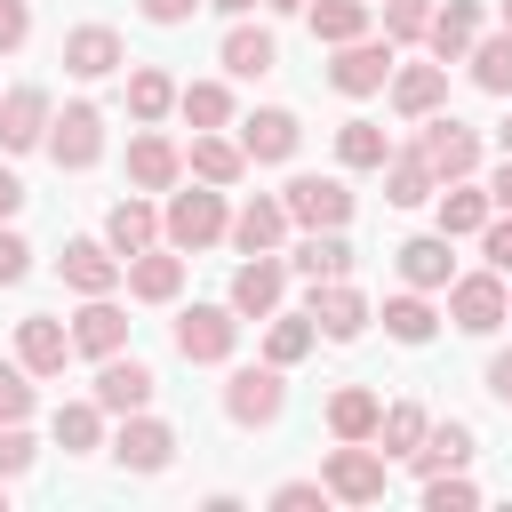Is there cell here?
<instances>
[{
    "mask_svg": "<svg viewBox=\"0 0 512 512\" xmlns=\"http://www.w3.org/2000/svg\"><path fill=\"white\" fill-rule=\"evenodd\" d=\"M224 224H232V208H224V184L168 192V208H160V240H168L176 256H200V248H216V240H224Z\"/></svg>",
    "mask_w": 512,
    "mask_h": 512,
    "instance_id": "6da1fadb",
    "label": "cell"
},
{
    "mask_svg": "<svg viewBox=\"0 0 512 512\" xmlns=\"http://www.w3.org/2000/svg\"><path fill=\"white\" fill-rule=\"evenodd\" d=\"M40 144H48L56 168L80 176V168L104 160V112H96V104H64V112H48V136H40Z\"/></svg>",
    "mask_w": 512,
    "mask_h": 512,
    "instance_id": "7a4b0ae2",
    "label": "cell"
},
{
    "mask_svg": "<svg viewBox=\"0 0 512 512\" xmlns=\"http://www.w3.org/2000/svg\"><path fill=\"white\" fill-rule=\"evenodd\" d=\"M416 128H424V136H416V152L432 160V176H440V184H456V176H472V168H480V128H464L456 112H424Z\"/></svg>",
    "mask_w": 512,
    "mask_h": 512,
    "instance_id": "3957f363",
    "label": "cell"
},
{
    "mask_svg": "<svg viewBox=\"0 0 512 512\" xmlns=\"http://www.w3.org/2000/svg\"><path fill=\"white\" fill-rule=\"evenodd\" d=\"M232 344H240V312H232V304H192V312H176V352H184L192 368L232 360Z\"/></svg>",
    "mask_w": 512,
    "mask_h": 512,
    "instance_id": "277c9868",
    "label": "cell"
},
{
    "mask_svg": "<svg viewBox=\"0 0 512 512\" xmlns=\"http://www.w3.org/2000/svg\"><path fill=\"white\" fill-rule=\"evenodd\" d=\"M280 408H288V384H280L272 360H264V368H232V384H224V416H232L240 432L280 424Z\"/></svg>",
    "mask_w": 512,
    "mask_h": 512,
    "instance_id": "5b68a950",
    "label": "cell"
},
{
    "mask_svg": "<svg viewBox=\"0 0 512 512\" xmlns=\"http://www.w3.org/2000/svg\"><path fill=\"white\" fill-rule=\"evenodd\" d=\"M280 208H288V224H304V232H344V224H352V192H344L336 176H288Z\"/></svg>",
    "mask_w": 512,
    "mask_h": 512,
    "instance_id": "8992f818",
    "label": "cell"
},
{
    "mask_svg": "<svg viewBox=\"0 0 512 512\" xmlns=\"http://www.w3.org/2000/svg\"><path fill=\"white\" fill-rule=\"evenodd\" d=\"M320 488H328L336 504H376V496H384V456H376L368 440H344V448H328Z\"/></svg>",
    "mask_w": 512,
    "mask_h": 512,
    "instance_id": "52a82bcc",
    "label": "cell"
},
{
    "mask_svg": "<svg viewBox=\"0 0 512 512\" xmlns=\"http://www.w3.org/2000/svg\"><path fill=\"white\" fill-rule=\"evenodd\" d=\"M448 320L464 336H496L504 328V272H456L448 280Z\"/></svg>",
    "mask_w": 512,
    "mask_h": 512,
    "instance_id": "ba28073f",
    "label": "cell"
},
{
    "mask_svg": "<svg viewBox=\"0 0 512 512\" xmlns=\"http://www.w3.org/2000/svg\"><path fill=\"white\" fill-rule=\"evenodd\" d=\"M304 312H312V328L328 336V344H352L376 312H368V296L352 288V280H312V296H304Z\"/></svg>",
    "mask_w": 512,
    "mask_h": 512,
    "instance_id": "9c48e42d",
    "label": "cell"
},
{
    "mask_svg": "<svg viewBox=\"0 0 512 512\" xmlns=\"http://www.w3.org/2000/svg\"><path fill=\"white\" fill-rule=\"evenodd\" d=\"M392 64H400V48H392V40H368V32H360V40H344V48H336L328 80H336L344 96H376V88L392 80Z\"/></svg>",
    "mask_w": 512,
    "mask_h": 512,
    "instance_id": "30bf717a",
    "label": "cell"
},
{
    "mask_svg": "<svg viewBox=\"0 0 512 512\" xmlns=\"http://www.w3.org/2000/svg\"><path fill=\"white\" fill-rule=\"evenodd\" d=\"M296 144H304V120L280 112V104H264V112L240 120V152H248V168H280V160H296Z\"/></svg>",
    "mask_w": 512,
    "mask_h": 512,
    "instance_id": "8fae6325",
    "label": "cell"
},
{
    "mask_svg": "<svg viewBox=\"0 0 512 512\" xmlns=\"http://www.w3.org/2000/svg\"><path fill=\"white\" fill-rule=\"evenodd\" d=\"M280 296H288V256H248L240 272H232V312L240 320H272L280 312Z\"/></svg>",
    "mask_w": 512,
    "mask_h": 512,
    "instance_id": "7c38bea8",
    "label": "cell"
},
{
    "mask_svg": "<svg viewBox=\"0 0 512 512\" xmlns=\"http://www.w3.org/2000/svg\"><path fill=\"white\" fill-rule=\"evenodd\" d=\"M152 368L136 360V352H112V360H96V408L104 416H136V408H152Z\"/></svg>",
    "mask_w": 512,
    "mask_h": 512,
    "instance_id": "4fadbf2b",
    "label": "cell"
},
{
    "mask_svg": "<svg viewBox=\"0 0 512 512\" xmlns=\"http://www.w3.org/2000/svg\"><path fill=\"white\" fill-rule=\"evenodd\" d=\"M120 280H128V296H136V304H176V296H184V256H176L168 240H152V248H136V256H128V272H120Z\"/></svg>",
    "mask_w": 512,
    "mask_h": 512,
    "instance_id": "5bb4252c",
    "label": "cell"
},
{
    "mask_svg": "<svg viewBox=\"0 0 512 512\" xmlns=\"http://www.w3.org/2000/svg\"><path fill=\"white\" fill-rule=\"evenodd\" d=\"M112 456H120V472H168L176 464V432L160 424V416H120V440H112Z\"/></svg>",
    "mask_w": 512,
    "mask_h": 512,
    "instance_id": "9a60e30c",
    "label": "cell"
},
{
    "mask_svg": "<svg viewBox=\"0 0 512 512\" xmlns=\"http://www.w3.org/2000/svg\"><path fill=\"white\" fill-rule=\"evenodd\" d=\"M120 64H128V48H120L112 24H72V32H64V72H72V80H112Z\"/></svg>",
    "mask_w": 512,
    "mask_h": 512,
    "instance_id": "2e32d148",
    "label": "cell"
},
{
    "mask_svg": "<svg viewBox=\"0 0 512 512\" xmlns=\"http://www.w3.org/2000/svg\"><path fill=\"white\" fill-rule=\"evenodd\" d=\"M56 272H64V288H72V296H112L128 264H120V256H112L104 240H64V256H56Z\"/></svg>",
    "mask_w": 512,
    "mask_h": 512,
    "instance_id": "e0dca14e",
    "label": "cell"
},
{
    "mask_svg": "<svg viewBox=\"0 0 512 512\" xmlns=\"http://www.w3.org/2000/svg\"><path fill=\"white\" fill-rule=\"evenodd\" d=\"M16 360H24L32 376H64V360H72V328L48 320V312H24V320H16Z\"/></svg>",
    "mask_w": 512,
    "mask_h": 512,
    "instance_id": "ac0fdd59",
    "label": "cell"
},
{
    "mask_svg": "<svg viewBox=\"0 0 512 512\" xmlns=\"http://www.w3.org/2000/svg\"><path fill=\"white\" fill-rule=\"evenodd\" d=\"M392 112L400 120H424V112H440L448 104V64H392Z\"/></svg>",
    "mask_w": 512,
    "mask_h": 512,
    "instance_id": "d6986e66",
    "label": "cell"
},
{
    "mask_svg": "<svg viewBox=\"0 0 512 512\" xmlns=\"http://www.w3.org/2000/svg\"><path fill=\"white\" fill-rule=\"evenodd\" d=\"M176 176H184V152H176L160 128L128 136V184H136V192H176Z\"/></svg>",
    "mask_w": 512,
    "mask_h": 512,
    "instance_id": "ffe728a7",
    "label": "cell"
},
{
    "mask_svg": "<svg viewBox=\"0 0 512 512\" xmlns=\"http://www.w3.org/2000/svg\"><path fill=\"white\" fill-rule=\"evenodd\" d=\"M128 344V312L112 304V296H88L80 312H72V352H88V360H112Z\"/></svg>",
    "mask_w": 512,
    "mask_h": 512,
    "instance_id": "44dd1931",
    "label": "cell"
},
{
    "mask_svg": "<svg viewBox=\"0 0 512 512\" xmlns=\"http://www.w3.org/2000/svg\"><path fill=\"white\" fill-rule=\"evenodd\" d=\"M40 136H48V88L24 80V88L0 96V152H32Z\"/></svg>",
    "mask_w": 512,
    "mask_h": 512,
    "instance_id": "7402d4cb",
    "label": "cell"
},
{
    "mask_svg": "<svg viewBox=\"0 0 512 512\" xmlns=\"http://www.w3.org/2000/svg\"><path fill=\"white\" fill-rule=\"evenodd\" d=\"M184 168H192L200 184H224V192H232V184L248 176V152H240L232 136H216V128H192V152H184Z\"/></svg>",
    "mask_w": 512,
    "mask_h": 512,
    "instance_id": "603a6c76",
    "label": "cell"
},
{
    "mask_svg": "<svg viewBox=\"0 0 512 512\" xmlns=\"http://www.w3.org/2000/svg\"><path fill=\"white\" fill-rule=\"evenodd\" d=\"M152 240H160V208H152V200H136V192H128V200H112V216H104V248L128 264V256H136V248H152Z\"/></svg>",
    "mask_w": 512,
    "mask_h": 512,
    "instance_id": "cb8c5ba5",
    "label": "cell"
},
{
    "mask_svg": "<svg viewBox=\"0 0 512 512\" xmlns=\"http://www.w3.org/2000/svg\"><path fill=\"white\" fill-rule=\"evenodd\" d=\"M224 232H232V248H240V256H264V248H280V232H288V208H280V192H256V200H248V208H240Z\"/></svg>",
    "mask_w": 512,
    "mask_h": 512,
    "instance_id": "d4e9b609",
    "label": "cell"
},
{
    "mask_svg": "<svg viewBox=\"0 0 512 512\" xmlns=\"http://www.w3.org/2000/svg\"><path fill=\"white\" fill-rule=\"evenodd\" d=\"M392 256H400V280H408V288H424V296L456 280V256H448V232H424V240H400Z\"/></svg>",
    "mask_w": 512,
    "mask_h": 512,
    "instance_id": "484cf974",
    "label": "cell"
},
{
    "mask_svg": "<svg viewBox=\"0 0 512 512\" xmlns=\"http://www.w3.org/2000/svg\"><path fill=\"white\" fill-rule=\"evenodd\" d=\"M408 464H416L424 480H432V472H464V464H472V424H456V416H448V424H424V440L408 448Z\"/></svg>",
    "mask_w": 512,
    "mask_h": 512,
    "instance_id": "4316f807",
    "label": "cell"
},
{
    "mask_svg": "<svg viewBox=\"0 0 512 512\" xmlns=\"http://www.w3.org/2000/svg\"><path fill=\"white\" fill-rule=\"evenodd\" d=\"M472 40H480V0H448V8H432V24H424V48H432L440 64H456Z\"/></svg>",
    "mask_w": 512,
    "mask_h": 512,
    "instance_id": "83f0119b",
    "label": "cell"
},
{
    "mask_svg": "<svg viewBox=\"0 0 512 512\" xmlns=\"http://www.w3.org/2000/svg\"><path fill=\"white\" fill-rule=\"evenodd\" d=\"M432 192H440V176H432V160H424L416 144H408V152H384V200H392V208H424Z\"/></svg>",
    "mask_w": 512,
    "mask_h": 512,
    "instance_id": "f1b7e54d",
    "label": "cell"
},
{
    "mask_svg": "<svg viewBox=\"0 0 512 512\" xmlns=\"http://www.w3.org/2000/svg\"><path fill=\"white\" fill-rule=\"evenodd\" d=\"M432 200H440V232H448V240H472V232H480V224L496 216V208H488V184H472V176L440 184Z\"/></svg>",
    "mask_w": 512,
    "mask_h": 512,
    "instance_id": "f546056e",
    "label": "cell"
},
{
    "mask_svg": "<svg viewBox=\"0 0 512 512\" xmlns=\"http://www.w3.org/2000/svg\"><path fill=\"white\" fill-rule=\"evenodd\" d=\"M272 64H280V40H272L264 24H232V32H224V72H232V80H264Z\"/></svg>",
    "mask_w": 512,
    "mask_h": 512,
    "instance_id": "4dcf8cb0",
    "label": "cell"
},
{
    "mask_svg": "<svg viewBox=\"0 0 512 512\" xmlns=\"http://www.w3.org/2000/svg\"><path fill=\"white\" fill-rule=\"evenodd\" d=\"M288 272H296V280H344V272H352L344 232H304V240L288 248Z\"/></svg>",
    "mask_w": 512,
    "mask_h": 512,
    "instance_id": "1f68e13d",
    "label": "cell"
},
{
    "mask_svg": "<svg viewBox=\"0 0 512 512\" xmlns=\"http://www.w3.org/2000/svg\"><path fill=\"white\" fill-rule=\"evenodd\" d=\"M168 112H176V80H168L160 64H136V72H128V120H136V128H160Z\"/></svg>",
    "mask_w": 512,
    "mask_h": 512,
    "instance_id": "d6a6232c",
    "label": "cell"
},
{
    "mask_svg": "<svg viewBox=\"0 0 512 512\" xmlns=\"http://www.w3.org/2000/svg\"><path fill=\"white\" fill-rule=\"evenodd\" d=\"M376 416H384V400H376L368 384H344V392L328 400V432H336V440H376Z\"/></svg>",
    "mask_w": 512,
    "mask_h": 512,
    "instance_id": "836d02e7",
    "label": "cell"
},
{
    "mask_svg": "<svg viewBox=\"0 0 512 512\" xmlns=\"http://www.w3.org/2000/svg\"><path fill=\"white\" fill-rule=\"evenodd\" d=\"M312 344H320L312 312H272V328H264V360H272V368H296Z\"/></svg>",
    "mask_w": 512,
    "mask_h": 512,
    "instance_id": "e575fe53",
    "label": "cell"
},
{
    "mask_svg": "<svg viewBox=\"0 0 512 512\" xmlns=\"http://www.w3.org/2000/svg\"><path fill=\"white\" fill-rule=\"evenodd\" d=\"M424 424H432V416H424V408H416V400H392V408H384V416H376V456H384V464H392V456H400V464H408V448H416V440H424Z\"/></svg>",
    "mask_w": 512,
    "mask_h": 512,
    "instance_id": "d590c367",
    "label": "cell"
},
{
    "mask_svg": "<svg viewBox=\"0 0 512 512\" xmlns=\"http://www.w3.org/2000/svg\"><path fill=\"white\" fill-rule=\"evenodd\" d=\"M304 16H312V40L344 48V40H360V32H368V16H376V8H368V0H312Z\"/></svg>",
    "mask_w": 512,
    "mask_h": 512,
    "instance_id": "8d00e7d4",
    "label": "cell"
},
{
    "mask_svg": "<svg viewBox=\"0 0 512 512\" xmlns=\"http://www.w3.org/2000/svg\"><path fill=\"white\" fill-rule=\"evenodd\" d=\"M56 448H64V456L104 448V408H96V400H64V408H56Z\"/></svg>",
    "mask_w": 512,
    "mask_h": 512,
    "instance_id": "74e56055",
    "label": "cell"
},
{
    "mask_svg": "<svg viewBox=\"0 0 512 512\" xmlns=\"http://www.w3.org/2000/svg\"><path fill=\"white\" fill-rule=\"evenodd\" d=\"M432 328H440V320H432L424 288H408V296L384 304V336H392V344H432Z\"/></svg>",
    "mask_w": 512,
    "mask_h": 512,
    "instance_id": "f35d334b",
    "label": "cell"
},
{
    "mask_svg": "<svg viewBox=\"0 0 512 512\" xmlns=\"http://www.w3.org/2000/svg\"><path fill=\"white\" fill-rule=\"evenodd\" d=\"M176 112H184L192 128H224V120H232V88H224V80H192V88H176Z\"/></svg>",
    "mask_w": 512,
    "mask_h": 512,
    "instance_id": "ab89813d",
    "label": "cell"
},
{
    "mask_svg": "<svg viewBox=\"0 0 512 512\" xmlns=\"http://www.w3.org/2000/svg\"><path fill=\"white\" fill-rule=\"evenodd\" d=\"M384 152H392V136H384L376 120H344V128H336V160H344V168H384Z\"/></svg>",
    "mask_w": 512,
    "mask_h": 512,
    "instance_id": "60d3db41",
    "label": "cell"
},
{
    "mask_svg": "<svg viewBox=\"0 0 512 512\" xmlns=\"http://www.w3.org/2000/svg\"><path fill=\"white\" fill-rule=\"evenodd\" d=\"M464 56H472V80H480L488 96H512V32H496V40H472Z\"/></svg>",
    "mask_w": 512,
    "mask_h": 512,
    "instance_id": "b9f144b4",
    "label": "cell"
},
{
    "mask_svg": "<svg viewBox=\"0 0 512 512\" xmlns=\"http://www.w3.org/2000/svg\"><path fill=\"white\" fill-rule=\"evenodd\" d=\"M376 8H384V40L392 48L424 40V24H432V0H376Z\"/></svg>",
    "mask_w": 512,
    "mask_h": 512,
    "instance_id": "7bdbcfd3",
    "label": "cell"
},
{
    "mask_svg": "<svg viewBox=\"0 0 512 512\" xmlns=\"http://www.w3.org/2000/svg\"><path fill=\"white\" fill-rule=\"evenodd\" d=\"M24 416H32V368L0 360V424H24Z\"/></svg>",
    "mask_w": 512,
    "mask_h": 512,
    "instance_id": "ee69618b",
    "label": "cell"
},
{
    "mask_svg": "<svg viewBox=\"0 0 512 512\" xmlns=\"http://www.w3.org/2000/svg\"><path fill=\"white\" fill-rule=\"evenodd\" d=\"M424 504H432V512H472L480 488H472L464 472H432V480H424Z\"/></svg>",
    "mask_w": 512,
    "mask_h": 512,
    "instance_id": "f6af8a7d",
    "label": "cell"
},
{
    "mask_svg": "<svg viewBox=\"0 0 512 512\" xmlns=\"http://www.w3.org/2000/svg\"><path fill=\"white\" fill-rule=\"evenodd\" d=\"M472 240H480V256H488V272H512V208H496V216H488V224H480Z\"/></svg>",
    "mask_w": 512,
    "mask_h": 512,
    "instance_id": "bcb514c9",
    "label": "cell"
},
{
    "mask_svg": "<svg viewBox=\"0 0 512 512\" xmlns=\"http://www.w3.org/2000/svg\"><path fill=\"white\" fill-rule=\"evenodd\" d=\"M320 504H328L320 480H280V488H272V512H320Z\"/></svg>",
    "mask_w": 512,
    "mask_h": 512,
    "instance_id": "7dc6e473",
    "label": "cell"
},
{
    "mask_svg": "<svg viewBox=\"0 0 512 512\" xmlns=\"http://www.w3.org/2000/svg\"><path fill=\"white\" fill-rule=\"evenodd\" d=\"M32 456H40V448H32V432H24V424H0V480H16Z\"/></svg>",
    "mask_w": 512,
    "mask_h": 512,
    "instance_id": "c3c4849f",
    "label": "cell"
},
{
    "mask_svg": "<svg viewBox=\"0 0 512 512\" xmlns=\"http://www.w3.org/2000/svg\"><path fill=\"white\" fill-rule=\"evenodd\" d=\"M32 40V0H0V56H16Z\"/></svg>",
    "mask_w": 512,
    "mask_h": 512,
    "instance_id": "681fc988",
    "label": "cell"
},
{
    "mask_svg": "<svg viewBox=\"0 0 512 512\" xmlns=\"http://www.w3.org/2000/svg\"><path fill=\"white\" fill-rule=\"evenodd\" d=\"M24 272H32V248H24V240H16L8 224H0V288H16Z\"/></svg>",
    "mask_w": 512,
    "mask_h": 512,
    "instance_id": "f907efd6",
    "label": "cell"
},
{
    "mask_svg": "<svg viewBox=\"0 0 512 512\" xmlns=\"http://www.w3.org/2000/svg\"><path fill=\"white\" fill-rule=\"evenodd\" d=\"M136 8H144V24H184L200 0H136Z\"/></svg>",
    "mask_w": 512,
    "mask_h": 512,
    "instance_id": "816d5d0a",
    "label": "cell"
},
{
    "mask_svg": "<svg viewBox=\"0 0 512 512\" xmlns=\"http://www.w3.org/2000/svg\"><path fill=\"white\" fill-rule=\"evenodd\" d=\"M488 208H512V152H504L496 176H488Z\"/></svg>",
    "mask_w": 512,
    "mask_h": 512,
    "instance_id": "f5cc1de1",
    "label": "cell"
},
{
    "mask_svg": "<svg viewBox=\"0 0 512 512\" xmlns=\"http://www.w3.org/2000/svg\"><path fill=\"white\" fill-rule=\"evenodd\" d=\"M488 392L512 408V352H496V360H488Z\"/></svg>",
    "mask_w": 512,
    "mask_h": 512,
    "instance_id": "db71d44e",
    "label": "cell"
},
{
    "mask_svg": "<svg viewBox=\"0 0 512 512\" xmlns=\"http://www.w3.org/2000/svg\"><path fill=\"white\" fill-rule=\"evenodd\" d=\"M16 208H24V184H16V176H8V168H0V224H8V216H16Z\"/></svg>",
    "mask_w": 512,
    "mask_h": 512,
    "instance_id": "11a10c76",
    "label": "cell"
},
{
    "mask_svg": "<svg viewBox=\"0 0 512 512\" xmlns=\"http://www.w3.org/2000/svg\"><path fill=\"white\" fill-rule=\"evenodd\" d=\"M264 8H272V16H304L312 0H264Z\"/></svg>",
    "mask_w": 512,
    "mask_h": 512,
    "instance_id": "9f6ffc18",
    "label": "cell"
},
{
    "mask_svg": "<svg viewBox=\"0 0 512 512\" xmlns=\"http://www.w3.org/2000/svg\"><path fill=\"white\" fill-rule=\"evenodd\" d=\"M208 8H224V16H248V8H256V0H208Z\"/></svg>",
    "mask_w": 512,
    "mask_h": 512,
    "instance_id": "6f0895ef",
    "label": "cell"
},
{
    "mask_svg": "<svg viewBox=\"0 0 512 512\" xmlns=\"http://www.w3.org/2000/svg\"><path fill=\"white\" fill-rule=\"evenodd\" d=\"M0 512H8V480H0Z\"/></svg>",
    "mask_w": 512,
    "mask_h": 512,
    "instance_id": "680465c9",
    "label": "cell"
},
{
    "mask_svg": "<svg viewBox=\"0 0 512 512\" xmlns=\"http://www.w3.org/2000/svg\"><path fill=\"white\" fill-rule=\"evenodd\" d=\"M504 32H512V0H504Z\"/></svg>",
    "mask_w": 512,
    "mask_h": 512,
    "instance_id": "91938a15",
    "label": "cell"
},
{
    "mask_svg": "<svg viewBox=\"0 0 512 512\" xmlns=\"http://www.w3.org/2000/svg\"><path fill=\"white\" fill-rule=\"evenodd\" d=\"M504 152H512V120H504Z\"/></svg>",
    "mask_w": 512,
    "mask_h": 512,
    "instance_id": "94428289",
    "label": "cell"
},
{
    "mask_svg": "<svg viewBox=\"0 0 512 512\" xmlns=\"http://www.w3.org/2000/svg\"><path fill=\"white\" fill-rule=\"evenodd\" d=\"M504 320H512V296H504Z\"/></svg>",
    "mask_w": 512,
    "mask_h": 512,
    "instance_id": "6125c7cd",
    "label": "cell"
},
{
    "mask_svg": "<svg viewBox=\"0 0 512 512\" xmlns=\"http://www.w3.org/2000/svg\"><path fill=\"white\" fill-rule=\"evenodd\" d=\"M368 8H376V0H368Z\"/></svg>",
    "mask_w": 512,
    "mask_h": 512,
    "instance_id": "be15d7a7",
    "label": "cell"
}]
</instances>
